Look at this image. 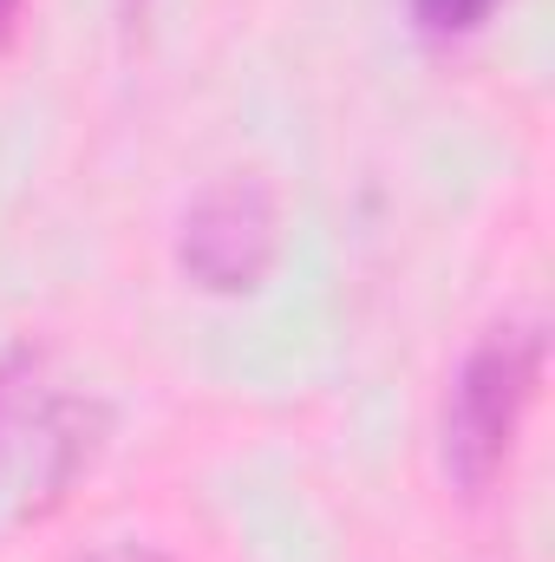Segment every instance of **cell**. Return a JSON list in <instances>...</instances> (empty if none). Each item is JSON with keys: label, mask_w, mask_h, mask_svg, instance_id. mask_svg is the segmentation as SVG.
Here are the masks:
<instances>
[{"label": "cell", "mask_w": 555, "mask_h": 562, "mask_svg": "<svg viewBox=\"0 0 555 562\" xmlns=\"http://www.w3.org/2000/svg\"><path fill=\"white\" fill-rule=\"evenodd\" d=\"M543 327L536 321H497L457 367L451 400H444V477L464 497H490L503 477L517 431L536 406L543 386Z\"/></svg>", "instance_id": "6da1fadb"}, {"label": "cell", "mask_w": 555, "mask_h": 562, "mask_svg": "<svg viewBox=\"0 0 555 562\" xmlns=\"http://www.w3.org/2000/svg\"><path fill=\"white\" fill-rule=\"evenodd\" d=\"M281 249V196L262 170H229L203 183L177 223V269L203 294L262 288Z\"/></svg>", "instance_id": "7a4b0ae2"}, {"label": "cell", "mask_w": 555, "mask_h": 562, "mask_svg": "<svg viewBox=\"0 0 555 562\" xmlns=\"http://www.w3.org/2000/svg\"><path fill=\"white\" fill-rule=\"evenodd\" d=\"M39 373H46V353L33 340L0 353V471L20 464V445L39 438L46 419H53V406H59V400L39 393Z\"/></svg>", "instance_id": "3957f363"}, {"label": "cell", "mask_w": 555, "mask_h": 562, "mask_svg": "<svg viewBox=\"0 0 555 562\" xmlns=\"http://www.w3.org/2000/svg\"><path fill=\"white\" fill-rule=\"evenodd\" d=\"M406 7H412V26L424 40H464L497 13V0H406Z\"/></svg>", "instance_id": "277c9868"}, {"label": "cell", "mask_w": 555, "mask_h": 562, "mask_svg": "<svg viewBox=\"0 0 555 562\" xmlns=\"http://www.w3.org/2000/svg\"><path fill=\"white\" fill-rule=\"evenodd\" d=\"M92 562H170V557L150 550V543H112V550H99Z\"/></svg>", "instance_id": "5b68a950"}, {"label": "cell", "mask_w": 555, "mask_h": 562, "mask_svg": "<svg viewBox=\"0 0 555 562\" xmlns=\"http://www.w3.org/2000/svg\"><path fill=\"white\" fill-rule=\"evenodd\" d=\"M7 13H13V0H0V20H7Z\"/></svg>", "instance_id": "8992f818"}]
</instances>
